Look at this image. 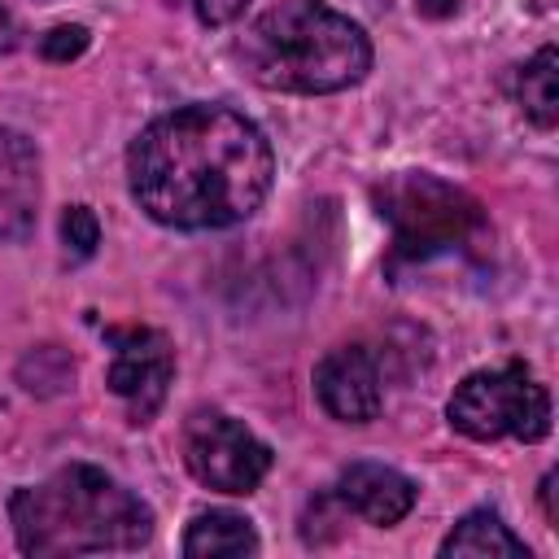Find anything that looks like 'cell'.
<instances>
[{"instance_id":"obj_17","label":"cell","mask_w":559,"mask_h":559,"mask_svg":"<svg viewBox=\"0 0 559 559\" xmlns=\"http://www.w3.org/2000/svg\"><path fill=\"white\" fill-rule=\"evenodd\" d=\"M13 44H17V22H13V13L0 4V57L13 52Z\"/></svg>"},{"instance_id":"obj_1","label":"cell","mask_w":559,"mask_h":559,"mask_svg":"<svg viewBox=\"0 0 559 559\" xmlns=\"http://www.w3.org/2000/svg\"><path fill=\"white\" fill-rule=\"evenodd\" d=\"M127 183L153 223L218 231L262 210L275 183V153L253 118L197 100L153 118L131 140Z\"/></svg>"},{"instance_id":"obj_13","label":"cell","mask_w":559,"mask_h":559,"mask_svg":"<svg viewBox=\"0 0 559 559\" xmlns=\"http://www.w3.org/2000/svg\"><path fill=\"white\" fill-rule=\"evenodd\" d=\"M555 79L559 74H555V48L550 44L533 61H524L520 74H515V100H520L524 118L542 131H550L555 118H559V83Z\"/></svg>"},{"instance_id":"obj_8","label":"cell","mask_w":559,"mask_h":559,"mask_svg":"<svg viewBox=\"0 0 559 559\" xmlns=\"http://www.w3.org/2000/svg\"><path fill=\"white\" fill-rule=\"evenodd\" d=\"M314 397L341 424H367L384 406L380 358L367 345H336L314 367Z\"/></svg>"},{"instance_id":"obj_9","label":"cell","mask_w":559,"mask_h":559,"mask_svg":"<svg viewBox=\"0 0 559 559\" xmlns=\"http://www.w3.org/2000/svg\"><path fill=\"white\" fill-rule=\"evenodd\" d=\"M39 148L26 131L0 127V240L22 245L39 218Z\"/></svg>"},{"instance_id":"obj_4","label":"cell","mask_w":559,"mask_h":559,"mask_svg":"<svg viewBox=\"0 0 559 559\" xmlns=\"http://www.w3.org/2000/svg\"><path fill=\"white\" fill-rule=\"evenodd\" d=\"M371 201L393 231V249H389L393 266L428 262L437 253L463 249L485 236V205L432 170L384 175V183L371 188Z\"/></svg>"},{"instance_id":"obj_7","label":"cell","mask_w":559,"mask_h":559,"mask_svg":"<svg viewBox=\"0 0 559 559\" xmlns=\"http://www.w3.org/2000/svg\"><path fill=\"white\" fill-rule=\"evenodd\" d=\"M105 341L114 345V358H109V371H105V384L109 393L122 402L127 411V424H148L166 393H170V380H175V349L166 341V332L157 328H144V323H131V328H105Z\"/></svg>"},{"instance_id":"obj_10","label":"cell","mask_w":559,"mask_h":559,"mask_svg":"<svg viewBox=\"0 0 559 559\" xmlns=\"http://www.w3.org/2000/svg\"><path fill=\"white\" fill-rule=\"evenodd\" d=\"M332 498H336L345 511H354L358 520H367V524H376V528H389V524H402V520L411 515L419 489H415V480L402 476L397 467L362 459V463H349V467L336 476Z\"/></svg>"},{"instance_id":"obj_16","label":"cell","mask_w":559,"mask_h":559,"mask_svg":"<svg viewBox=\"0 0 559 559\" xmlns=\"http://www.w3.org/2000/svg\"><path fill=\"white\" fill-rule=\"evenodd\" d=\"M249 4H253V0H192L197 17H201L205 26H227V22H236Z\"/></svg>"},{"instance_id":"obj_2","label":"cell","mask_w":559,"mask_h":559,"mask_svg":"<svg viewBox=\"0 0 559 559\" xmlns=\"http://www.w3.org/2000/svg\"><path fill=\"white\" fill-rule=\"evenodd\" d=\"M9 524L22 555H105L140 550L153 537V507L96 463H66L9 498Z\"/></svg>"},{"instance_id":"obj_6","label":"cell","mask_w":559,"mask_h":559,"mask_svg":"<svg viewBox=\"0 0 559 559\" xmlns=\"http://www.w3.org/2000/svg\"><path fill=\"white\" fill-rule=\"evenodd\" d=\"M183 463L205 489L253 493L271 472V445L227 411L201 406L183 419Z\"/></svg>"},{"instance_id":"obj_19","label":"cell","mask_w":559,"mask_h":559,"mask_svg":"<svg viewBox=\"0 0 559 559\" xmlns=\"http://www.w3.org/2000/svg\"><path fill=\"white\" fill-rule=\"evenodd\" d=\"M454 9H459V0H419V13H428V17H445Z\"/></svg>"},{"instance_id":"obj_12","label":"cell","mask_w":559,"mask_h":559,"mask_svg":"<svg viewBox=\"0 0 559 559\" xmlns=\"http://www.w3.org/2000/svg\"><path fill=\"white\" fill-rule=\"evenodd\" d=\"M441 555H472V559H528V546L524 537H515L498 511L480 507V511H467L441 542Z\"/></svg>"},{"instance_id":"obj_15","label":"cell","mask_w":559,"mask_h":559,"mask_svg":"<svg viewBox=\"0 0 559 559\" xmlns=\"http://www.w3.org/2000/svg\"><path fill=\"white\" fill-rule=\"evenodd\" d=\"M87 48V26H52L44 39H39V52L48 57V61H74L79 52Z\"/></svg>"},{"instance_id":"obj_11","label":"cell","mask_w":559,"mask_h":559,"mask_svg":"<svg viewBox=\"0 0 559 559\" xmlns=\"http://www.w3.org/2000/svg\"><path fill=\"white\" fill-rule=\"evenodd\" d=\"M179 550L188 559H231V555H258V528L236 511H201L188 520Z\"/></svg>"},{"instance_id":"obj_18","label":"cell","mask_w":559,"mask_h":559,"mask_svg":"<svg viewBox=\"0 0 559 559\" xmlns=\"http://www.w3.org/2000/svg\"><path fill=\"white\" fill-rule=\"evenodd\" d=\"M542 507H546V520L555 524L559 520V507H555V472L542 476Z\"/></svg>"},{"instance_id":"obj_3","label":"cell","mask_w":559,"mask_h":559,"mask_svg":"<svg viewBox=\"0 0 559 559\" xmlns=\"http://www.w3.org/2000/svg\"><path fill=\"white\" fill-rule=\"evenodd\" d=\"M236 61L266 92L332 96L367 79L371 39L323 0H275L236 39Z\"/></svg>"},{"instance_id":"obj_5","label":"cell","mask_w":559,"mask_h":559,"mask_svg":"<svg viewBox=\"0 0 559 559\" xmlns=\"http://www.w3.org/2000/svg\"><path fill=\"white\" fill-rule=\"evenodd\" d=\"M445 415L472 441H542L550 432V393L524 362H502L463 376L445 402Z\"/></svg>"},{"instance_id":"obj_14","label":"cell","mask_w":559,"mask_h":559,"mask_svg":"<svg viewBox=\"0 0 559 559\" xmlns=\"http://www.w3.org/2000/svg\"><path fill=\"white\" fill-rule=\"evenodd\" d=\"M61 240H66V253H70L74 262L92 258L96 245H100V223H96V214H92L87 205H70V210L61 214Z\"/></svg>"}]
</instances>
